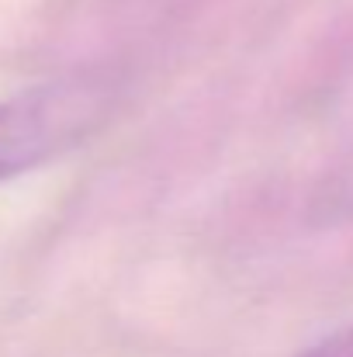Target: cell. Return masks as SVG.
I'll return each mask as SVG.
<instances>
[{
	"instance_id": "2",
	"label": "cell",
	"mask_w": 353,
	"mask_h": 357,
	"mask_svg": "<svg viewBox=\"0 0 353 357\" xmlns=\"http://www.w3.org/2000/svg\"><path fill=\"white\" fill-rule=\"evenodd\" d=\"M301 357H353V326L333 333V337H326L319 347L305 351Z\"/></svg>"
},
{
	"instance_id": "1",
	"label": "cell",
	"mask_w": 353,
	"mask_h": 357,
	"mask_svg": "<svg viewBox=\"0 0 353 357\" xmlns=\"http://www.w3.org/2000/svg\"><path fill=\"white\" fill-rule=\"evenodd\" d=\"M115 112L108 77H70L0 101V181L24 174L94 135Z\"/></svg>"
}]
</instances>
